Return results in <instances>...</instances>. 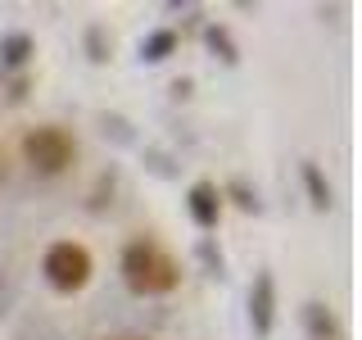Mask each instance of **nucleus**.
I'll use <instances>...</instances> for the list:
<instances>
[{"label":"nucleus","instance_id":"nucleus-1","mask_svg":"<svg viewBox=\"0 0 362 340\" xmlns=\"http://www.w3.org/2000/svg\"><path fill=\"white\" fill-rule=\"evenodd\" d=\"M122 281L136 295H168L177 290L181 281V264L168 249H158L150 236H136V241L122 249Z\"/></svg>","mask_w":362,"mask_h":340},{"label":"nucleus","instance_id":"nucleus-2","mask_svg":"<svg viewBox=\"0 0 362 340\" xmlns=\"http://www.w3.org/2000/svg\"><path fill=\"white\" fill-rule=\"evenodd\" d=\"M41 272L59 295H77L90 281V272H95V259H90V249L77 245V241H54L45 249V259H41Z\"/></svg>","mask_w":362,"mask_h":340},{"label":"nucleus","instance_id":"nucleus-3","mask_svg":"<svg viewBox=\"0 0 362 340\" xmlns=\"http://www.w3.org/2000/svg\"><path fill=\"white\" fill-rule=\"evenodd\" d=\"M23 159L32 164V173L59 177V173H68V168H73L77 141H73L64 128H32L28 136H23Z\"/></svg>","mask_w":362,"mask_h":340},{"label":"nucleus","instance_id":"nucleus-4","mask_svg":"<svg viewBox=\"0 0 362 340\" xmlns=\"http://www.w3.org/2000/svg\"><path fill=\"white\" fill-rule=\"evenodd\" d=\"M249 327H254V336H272V327H276V277L263 268L254 272V286H249Z\"/></svg>","mask_w":362,"mask_h":340},{"label":"nucleus","instance_id":"nucleus-5","mask_svg":"<svg viewBox=\"0 0 362 340\" xmlns=\"http://www.w3.org/2000/svg\"><path fill=\"white\" fill-rule=\"evenodd\" d=\"M186 209H190V218H195L199 232H213V227H218V218H222V191L213 186V181H190Z\"/></svg>","mask_w":362,"mask_h":340},{"label":"nucleus","instance_id":"nucleus-6","mask_svg":"<svg viewBox=\"0 0 362 340\" xmlns=\"http://www.w3.org/2000/svg\"><path fill=\"white\" fill-rule=\"evenodd\" d=\"M204 50H209L218 64H226V68L240 64V45H235L231 28H222V23H204Z\"/></svg>","mask_w":362,"mask_h":340},{"label":"nucleus","instance_id":"nucleus-7","mask_svg":"<svg viewBox=\"0 0 362 340\" xmlns=\"http://www.w3.org/2000/svg\"><path fill=\"white\" fill-rule=\"evenodd\" d=\"M32 55H37V41H32L28 32H5V37H0V68L18 73V68H28Z\"/></svg>","mask_w":362,"mask_h":340},{"label":"nucleus","instance_id":"nucleus-8","mask_svg":"<svg viewBox=\"0 0 362 340\" xmlns=\"http://www.w3.org/2000/svg\"><path fill=\"white\" fill-rule=\"evenodd\" d=\"M303 327H308L313 340H339V322H335L331 304H322V300L303 304Z\"/></svg>","mask_w":362,"mask_h":340},{"label":"nucleus","instance_id":"nucleus-9","mask_svg":"<svg viewBox=\"0 0 362 340\" xmlns=\"http://www.w3.org/2000/svg\"><path fill=\"white\" fill-rule=\"evenodd\" d=\"M299 177H303V191H308V204L317 213H326L331 209V181H326V173L313 164V159H303L299 164Z\"/></svg>","mask_w":362,"mask_h":340},{"label":"nucleus","instance_id":"nucleus-10","mask_svg":"<svg viewBox=\"0 0 362 340\" xmlns=\"http://www.w3.org/2000/svg\"><path fill=\"white\" fill-rule=\"evenodd\" d=\"M173 50H177V32L173 28H158V32H150V37L141 41V64H163Z\"/></svg>","mask_w":362,"mask_h":340},{"label":"nucleus","instance_id":"nucleus-11","mask_svg":"<svg viewBox=\"0 0 362 340\" xmlns=\"http://www.w3.org/2000/svg\"><path fill=\"white\" fill-rule=\"evenodd\" d=\"M86 60L90 64H109V50H113V37H109V32L105 28H100V23H90V28H86Z\"/></svg>","mask_w":362,"mask_h":340},{"label":"nucleus","instance_id":"nucleus-12","mask_svg":"<svg viewBox=\"0 0 362 340\" xmlns=\"http://www.w3.org/2000/svg\"><path fill=\"white\" fill-rule=\"evenodd\" d=\"M199 259H204V268H209V277L226 281V259H222V249L213 245V236H204V241H199Z\"/></svg>","mask_w":362,"mask_h":340},{"label":"nucleus","instance_id":"nucleus-13","mask_svg":"<svg viewBox=\"0 0 362 340\" xmlns=\"http://www.w3.org/2000/svg\"><path fill=\"white\" fill-rule=\"evenodd\" d=\"M226 196H231L235 209H245V213H258V209H263V204H258V196L245 186V181H231V186H226Z\"/></svg>","mask_w":362,"mask_h":340},{"label":"nucleus","instance_id":"nucleus-14","mask_svg":"<svg viewBox=\"0 0 362 340\" xmlns=\"http://www.w3.org/2000/svg\"><path fill=\"white\" fill-rule=\"evenodd\" d=\"M100 128H105V136H113V141H136L132 136V128H127V118H118V113H105V118H100Z\"/></svg>","mask_w":362,"mask_h":340},{"label":"nucleus","instance_id":"nucleus-15","mask_svg":"<svg viewBox=\"0 0 362 340\" xmlns=\"http://www.w3.org/2000/svg\"><path fill=\"white\" fill-rule=\"evenodd\" d=\"M145 159H150V168L158 177H173V168H168V154H158V150H145Z\"/></svg>","mask_w":362,"mask_h":340},{"label":"nucleus","instance_id":"nucleus-16","mask_svg":"<svg viewBox=\"0 0 362 340\" xmlns=\"http://www.w3.org/2000/svg\"><path fill=\"white\" fill-rule=\"evenodd\" d=\"M23 96H28V77H14V82H9V91H5V100H9V105H18Z\"/></svg>","mask_w":362,"mask_h":340},{"label":"nucleus","instance_id":"nucleus-17","mask_svg":"<svg viewBox=\"0 0 362 340\" xmlns=\"http://www.w3.org/2000/svg\"><path fill=\"white\" fill-rule=\"evenodd\" d=\"M168 91H173V100H186V96H190V77H177Z\"/></svg>","mask_w":362,"mask_h":340}]
</instances>
